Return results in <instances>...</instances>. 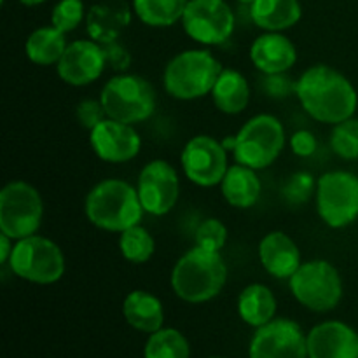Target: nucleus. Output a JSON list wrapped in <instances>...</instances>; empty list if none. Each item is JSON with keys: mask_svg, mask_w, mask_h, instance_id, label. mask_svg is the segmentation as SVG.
<instances>
[{"mask_svg": "<svg viewBox=\"0 0 358 358\" xmlns=\"http://www.w3.org/2000/svg\"><path fill=\"white\" fill-rule=\"evenodd\" d=\"M296 96L304 110L325 124L353 117L358 105L353 84L329 65H315L297 79Z\"/></svg>", "mask_w": 358, "mask_h": 358, "instance_id": "nucleus-1", "label": "nucleus"}, {"mask_svg": "<svg viewBox=\"0 0 358 358\" xmlns=\"http://www.w3.org/2000/svg\"><path fill=\"white\" fill-rule=\"evenodd\" d=\"M84 212L98 229L122 233L140 224L145 210L133 185L121 178H107L87 192Z\"/></svg>", "mask_w": 358, "mask_h": 358, "instance_id": "nucleus-2", "label": "nucleus"}, {"mask_svg": "<svg viewBox=\"0 0 358 358\" xmlns=\"http://www.w3.org/2000/svg\"><path fill=\"white\" fill-rule=\"evenodd\" d=\"M227 280V268L220 252L194 247L185 252L171 271V287L178 299L189 304L212 301Z\"/></svg>", "mask_w": 358, "mask_h": 358, "instance_id": "nucleus-3", "label": "nucleus"}, {"mask_svg": "<svg viewBox=\"0 0 358 358\" xmlns=\"http://www.w3.org/2000/svg\"><path fill=\"white\" fill-rule=\"evenodd\" d=\"M219 59L206 49H187L168 62L163 73L164 90L177 100H198L212 93L222 73Z\"/></svg>", "mask_w": 358, "mask_h": 358, "instance_id": "nucleus-4", "label": "nucleus"}, {"mask_svg": "<svg viewBox=\"0 0 358 358\" xmlns=\"http://www.w3.org/2000/svg\"><path fill=\"white\" fill-rule=\"evenodd\" d=\"M107 117L126 124L147 121L156 110V91L149 80L133 73H119L107 80L100 94Z\"/></svg>", "mask_w": 358, "mask_h": 358, "instance_id": "nucleus-5", "label": "nucleus"}, {"mask_svg": "<svg viewBox=\"0 0 358 358\" xmlns=\"http://www.w3.org/2000/svg\"><path fill=\"white\" fill-rule=\"evenodd\" d=\"M285 147V129L271 114H259L245 122L234 135L233 154L236 163L252 170H264L275 163Z\"/></svg>", "mask_w": 358, "mask_h": 358, "instance_id": "nucleus-6", "label": "nucleus"}, {"mask_svg": "<svg viewBox=\"0 0 358 358\" xmlns=\"http://www.w3.org/2000/svg\"><path fill=\"white\" fill-rule=\"evenodd\" d=\"M290 292L308 310L327 313L334 310L343 297V282L339 271L329 261L303 262L289 278Z\"/></svg>", "mask_w": 358, "mask_h": 358, "instance_id": "nucleus-7", "label": "nucleus"}, {"mask_svg": "<svg viewBox=\"0 0 358 358\" xmlns=\"http://www.w3.org/2000/svg\"><path fill=\"white\" fill-rule=\"evenodd\" d=\"M9 266L10 271L21 280L37 285H51L62 280L65 257L55 241L34 234L14 243Z\"/></svg>", "mask_w": 358, "mask_h": 358, "instance_id": "nucleus-8", "label": "nucleus"}, {"mask_svg": "<svg viewBox=\"0 0 358 358\" xmlns=\"http://www.w3.org/2000/svg\"><path fill=\"white\" fill-rule=\"evenodd\" d=\"M44 205L37 189L28 182H9L0 191V233L14 241L37 234Z\"/></svg>", "mask_w": 358, "mask_h": 358, "instance_id": "nucleus-9", "label": "nucleus"}, {"mask_svg": "<svg viewBox=\"0 0 358 358\" xmlns=\"http://www.w3.org/2000/svg\"><path fill=\"white\" fill-rule=\"evenodd\" d=\"M317 212L332 229H341L358 219V175L327 171L317 182Z\"/></svg>", "mask_w": 358, "mask_h": 358, "instance_id": "nucleus-10", "label": "nucleus"}, {"mask_svg": "<svg viewBox=\"0 0 358 358\" xmlns=\"http://www.w3.org/2000/svg\"><path fill=\"white\" fill-rule=\"evenodd\" d=\"M234 13L224 0H189L182 16L184 30L203 45H220L233 35Z\"/></svg>", "mask_w": 358, "mask_h": 358, "instance_id": "nucleus-11", "label": "nucleus"}, {"mask_svg": "<svg viewBox=\"0 0 358 358\" xmlns=\"http://www.w3.org/2000/svg\"><path fill=\"white\" fill-rule=\"evenodd\" d=\"M182 168L192 184L199 187L220 185L227 171V149L208 135H198L182 150Z\"/></svg>", "mask_w": 358, "mask_h": 358, "instance_id": "nucleus-12", "label": "nucleus"}, {"mask_svg": "<svg viewBox=\"0 0 358 358\" xmlns=\"http://www.w3.org/2000/svg\"><path fill=\"white\" fill-rule=\"evenodd\" d=\"M250 358H310L308 336L289 318H275L255 331L248 348Z\"/></svg>", "mask_w": 358, "mask_h": 358, "instance_id": "nucleus-13", "label": "nucleus"}, {"mask_svg": "<svg viewBox=\"0 0 358 358\" xmlns=\"http://www.w3.org/2000/svg\"><path fill=\"white\" fill-rule=\"evenodd\" d=\"M140 203L154 217H163L173 210L180 194L178 173L168 161L154 159L142 168L138 175Z\"/></svg>", "mask_w": 358, "mask_h": 358, "instance_id": "nucleus-14", "label": "nucleus"}, {"mask_svg": "<svg viewBox=\"0 0 358 358\" xmlns=\"http://www.w3.org/2000/svg\"><path fill=\"white\" fill-rule=\"evenodd\" d=\"M93 152L107 163H126L138 156L142 138L131 124L107 117L90 131Z\"/></svg>", "mask_w": 358, "mask_h": 358, "instance_id": "nucleus-15", "label": "nucleus"}, {"mask_svg": "<svg viewBox=\"0 0 358 358\" xmlns=\"http://www.w3.org/2000/svg\"><path fill=\"white\" fill-rule=\"evenodd\" d=\"M107 69L101 44L94 41H73L66 45L56 65L59 79L70 86H87L98 80Z\"/></svg>", "mask_w": 358, "mask_h": 358, "instance_id": "nucleus-16", "label": "nucleus"}, {"mask_svg": "<svg viewBox=\"0 0 358 358\" xmlns=\"http://www.w3.org/2000/svg\"><path fill=\"white\" fill-rule=\"evenodd\" d=\"M308 357L358 358V334L345 322H322L308 334Z\"/></svg>", "mask_w": 358, "mask_h": 358, "instance_id": "nucleus-17", "label": "nucleus"}, {"mask_svg": "<svg viewBox=\"0 0 358 358\" xmlns=\"http://www.w3.org/2000/svg\"><path fill=\"white\" fill-rule=\"evenodd\" d=\"M259 259L262 268L280 280H289L303 264L299 247L282 231H273L262 238L259 243Z\"/></svg>", "mask_w": 358, "mask_h": 358, "instance_id": "nucleus-18", "label": "nucleus"}, {"mask_svg": "<svg viewBox=\"0 0 358 358\" xmlns=\"http://www.w3.org/2000/svg\"><path fill=\"white\" fill-rule=\"evenodd\" d=\"M131 23V9L124 0H105L94 3L86 14V30L98 44L117 41Z\"/></svg>", "mask_w": 358, "mask_h": 358, "instance_id": "nucleus-19", "label": "nucleus"}, {"mask_svg": "<svg viewBox=\"0 0 358 358\" xmlns=\"http://www.w3.org/2000/svg\"><path fill=\"white\" fill-rule=\"evenodd\" d=\"M250 59L262 73L289 72L297 62V49L280 31H266L252 44Z\"/></svg>", "mask_w": 358, "mask_h": 358, "instance_id": "nucleus-20", "label": "nucleus"}, {"mask_svg": "<svg viewBox=\"0 0 358 358\" xmlns=\"http://www.w3.org/2000/svg\"><path fill=\"white\" fill-rule=\"evenodd\" d=\"M122 317L135 331L154 334L164 324V310L161 301L147 290H133L122 303Z\"/></svg>", "mask_w": 358, "mask_h": 358, "instance_id": "nucleus-21", "label": "nucleus"}, {"mask_svg": "<svg viewBox=\"0 0 358 358\" xmlns=\"http://www.w3.org/2000/svg\"><path fill=\"white\" fill-rule=\"evenodd\" d=\"M261 180H259L255 170L240 163L227 168L226 175L220 182L224 199L234 208L245 210L254 206L261 196Z\"/></svg>", "mask_w": 358, "mask_h": 358, "instance_id": "nucleus-22", "label": "nucleus"}, {"mask_svg": "<svg viewBox=\"0 0 358 358\" xmlns=\"http://www.w3.org/2000/svg\"><path fill=\"white\" fill-rule=\"evenodd\" d=\"M252 21L266 31H282L299 23L303 16L299 0H254Z\"/></svg>", "mask_w": 358, "mask_h": 358, "instance_id": "nucleus-23", "label": "nucleus"}, {"mask_svg": "<svg viewBox=\"0 0 358 358\" xmlns=\"http://www.w3.org/2000/svg\"><path fill=\"white\" fill-rule=\"evenodd\" d=\"M215 107L224 114H240L250 101V86L243 73L233 69H224L212 90Z\"/></svg>", "mask_w": 358, "mask_h": 358, "instance_id": "nucleus-24", "label": "nucleus"}, {"mask_svg": "<svg viewBox=\"0 0 358 358\" xmlns=\"http://www.w3.org/2000/svg\"><path fill=\"white\" fill-rule=\"evenodd\" d=\"M238 313L250 327H262L275 320L276 299L271 290L262 283H252L241 290L238 297Z\"/></svg>", "mask_w": 358, "mask_h": 358, "instance_id": "nucleus-25", "label": "nucleus"}, {"mask_svg": "<svg viewBox=\"0 0 358 358\" xmlns=\"http://www.w3.org/2000/svg\"><path fill=\"white\" fill-rule=\"evenodd\" d=\"M66 45L69 44H66L63 31L55 27H44L37 28L28 37L27 44H24V52H27V58L35 65H58Z\"/></svg>", "mask_w": 358, "mask_h": 358, "instance_id": "nucleus-26", "label": "nucleus"}, {"mask_svg": "<svg viewBox=\"0 0 358 358\" xmlns=\"http://www.w3.org/2000/svg\"><path fill=\"white\" fill-rule=\"evenodd\" d=\"M189 0H133V10L147 27H171L182 20Z\"/></svg>", "mask_w": 358, "mask_h": 358, "instance_id": "nucleus-27", "label": "nucleus"}, {"mask_svg": "<svg viewBox=\"0 0 358 358\" xmlns=\"http://www.w3.org/2000/svg\"><path fill=\"white\" fill-rule=\"evenodd\" d=\"M191 357V348L182 334L177 329H159L154 334H149V339L143 348V358H189Z\"/></svg>", "mask_w": 358, "mask_h": 358, "instance_id": "nucleus-28", "label": "nucleus"}, {"mask_svg": "<svg viewBox=\"0 0 358 358\" xmlns=\"http://www.w3.org/2000/svg\"><path fill=\"white\" fill-rule=\"evenodd\" d=\"M119 250H121L122 257L131 264H143L154 255L156 243H154V238L150 236L149 231L136 224V226L121 233Z\"/></svg>", "mask_w": 358, "mask_h": 358, "instance_id": "nucleus-29", "label": "nucleus"}, {"mask_svg": "<svg viewBox=\"0 0 358 358\" xmlns=\"http://www.w3.org/2000/svg\"><path fill=\"white\" fill-rule=\"evenodd\" d=\"M331 147L343 159H358V119L350 117L334 124L331 133Z\"/></svg>", "mask_w": 358, "mask_h": 358, "instance_id": "nucleus-30", "label": "nucleus"}, {"mask_svg": "<svg viewBox=\"0 0 358 358\" xmlns=\"http://www.w3.org/2000/svg\"><path fill=\"white\" fill-rule=\"evenodd\" d=\"M84 20L83 0H59L51 13V24L63 34L73 31Z\"/></svg>", "mask_w": 358, "mask_h": 358, "instance_id": "nucleus-31", "label": "nucleus"}, {"mask_svg": "<svg viewBox=\"0 0 358 358\" xmlns=\"http://www.w3.org/2000/svg\"><path fill=\"white\" fill-rule=\"evenodd\" d=\"M227 241V227L219 219H206L196 229V247L220 252Z\"/></svg>", "mask_w": 358, "mask_h": 358, "instance_id": "nucleus-32", "label": "nucleus"}, {"mask_svg": "<svg viewBox=\"0 0 358 358\" xmlns=\"http://www.w3.org/2000/svg\"><path fill=\"white\" fill-rule=\"evenodd\" d=\"M262 90L268 96L275 98V100H283L297 91V79L290 77L287 72L282 73H264L262 77Z\"/></svg>", "mask_w": 358, "mask_h": 358, "instance_id": "nucleus-33", "label": "nucleus"}, {"mask_svg": "<svg viewBox=\"0 0 358 358\" xmlns=\"http://www.w3.org/2000/svg\"><path fill=\"white\" fill-rule=\"evenodd\" d=\"M313 191H317V185H315L311 173L299 171V173L292 175L290 180L287 182L285 189H283V196L292 205H301V203H304L310 198Z\"/></svg>", "mask_w": 358, "mask_h": 358, "instance_id": "nucleus-34", "label": "nucleus"}, {"mask_svg": "<svg viewBox=\"0 0 358 358\" xmlns=\"http://www.w3.org/2000/svg\"><path fill=\"white\" fill-rule=\"evenodd\" d=\"M76 115L79 124L90 131L107 119V112H105L100 100H83L77 105Z\"/></svg>", "mask_w": 358, "mask_h": 358, "instance_id": "nucleus-35", "label": "nucleus"}, {"mask_svg": "<svg viewBox=\"0 0 358 358\" xmlns=\"http://www.w3.org/2000/svg\"><path fill=\"white\" fill-rule=\"evenodd\" d=\"M101 49H103L105 63L108 69L119 73H126V70L131 65V52L128 51V48H124L119 41H112L101 44Z\"/></svg>", "mask_w": 358, "mask_h": 358, "instance_id": "nucleus-36", "label": "nucleus"}, {"mask_svg": "<svg viewBox=\"0 0 358 358\" xmlns=\"http://www.w3.org/2000/svg\"><path fill=\"white\" fill-rule=\"evenodd\" d=\"M317 138L311 131L308 129H299L290 136V147H292L294 154L299 157H310L313 156L317 150Z\"/></svg>", "mask_w": 358, "mask_h": 358, "instance_id": "nucleus-37", "label": "nucleus"}, {"mask_svg": "<svg viewBox=\"0 0 358 358\" xmlns=\"http://www.w3.org/2000/svg\"><path fill=\"white\" fill-rule=\"evenodd\" d=\"M13 241H14L13 238L0 233V264H9L10 255H13V250H14Z\"/></svg>", "mask_w": 358, "mask_h": 358, "instance_id": "nucleus-38", "label": "nucleus"}, {"mask_svg": "<svg viewBox=\"0 0 358 358\" xmlns=\"http://www.w3.org/2000/svg\"><path fill=\"white\" fill-rule=\"evenodd\" d=\"M23 6H28V7H34V6H38V3L45 2V0H20Z\"/></svg>", "mask_w": 358, "mask_h": 358, "instance_id": "nucleus-39", "label": "nucleus"}, {"mask_svg": "<svg viewBox=\"0 0 358 358\" xmlns=\"http://www.w3.org/2000/svg\"><path fill=\"white\" fill-rule=\"evenodd\" d=\"M240 2H243V3H252V2H254V0H240Z\"/></svg>", "mask_w": 358, "mask_h": 358, "instance_id": "nucleus-40", "label": "nucleus"}, {"mask_svg": "<svg viewBox=\"0 0 358 358\" xmlns=\"http://www.w3.org/2000/svg\"><path fill=\"white\" fill-rule=\"evenodd\" d=\"M210 358H222V357H210Z\"/></svg>", "mask_w": 358, "mask_h": 358, "instance_id": "nucleus-41", "label": "nucleus"}]
</instances>
